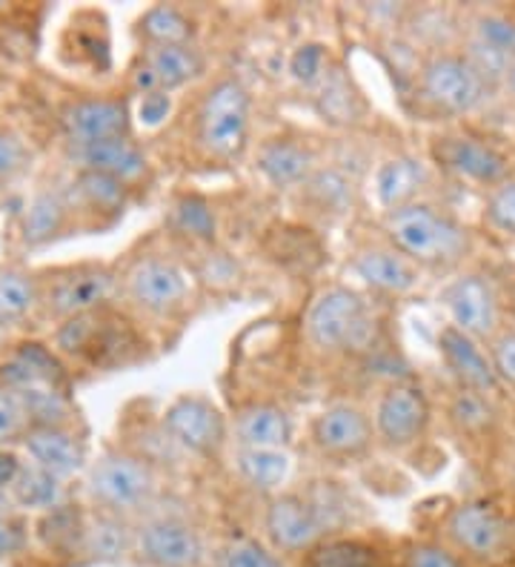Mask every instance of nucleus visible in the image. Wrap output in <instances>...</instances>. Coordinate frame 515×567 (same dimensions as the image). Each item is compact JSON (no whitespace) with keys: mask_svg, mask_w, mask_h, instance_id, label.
Masks as SVG:
<instances>
[{"mask_svg":"<svg viewBox=\"0 0 515 567\" xmlns=\"http://www.w3.org/2000/svg\"><path fill=\"white\" fill-rule=\"evenodd\" d=\"M164 433L172 444H178L186 453L204 458H218L220 450L227 447L229 427L227 415L220 413L213 399L198 393L178 395L164 410Z\"/></svg>","mask_w":515,"mask_h":567,"instance_id":"obj_9","label":"nucleus"},{"mask_svg":"<svg viewBox=\"0 0 515 567\" xmlns=\"http://www.w3.org/2000/svg\"><path fill=\"white\" fill-rule=\"evenodd\" d=\"M29 161H32V153L27 150L21 135L0 126V184L18 178L29 166Z\"/></svg>","mask_w":515,"mask_h":567,"instance_id":"obj_43","label":"nucleus"},{"mask_svg":"<svg viewBox=\"0 0 515 567\" xmlns=\"http://www.w3.org/2000/svg\"><path fill=\"white\" fill-rule=\"evenodd\" d=\"M316 153L296 138H269L258 146L255 166L275 189L303 187L318 169Z\"/></svg>","mask_w":515,"mask_h":567,"instance_id":"obj_23","label":"nucleus"},{"mask_svg":"<svg viewBox=\"0 0 515 567\" xmlns=\"http://www.w3.org/2000/svg\"><path fill=\"white\" fill-rule=\"evenodd\" d=\"M135 550L152 567H204L206 542L193 522L155 516L135 530Z\"/></svg>","mask_w":515,"mask_h":567,"instance_id":"obj_14","label":"nucleus"},{"mask_svg":"<svg viewBox=\"0 0 515 567\" xmlns=\"http://www.w3.org/2000/svg\"><path fill=\"white\" fill-rule=\"evenodd\" d=\"M433 161L455 175L459 181H467L475 187H498L509 178V158L493 144V141L470 135V132H455L444 135L433 144Z\"/></svg>","mask_w":515,"mask_h":567,"instance_id":"obj_12","label":"nucleus"},{"mask_svg":"<svg viewBox=\"0 0 515 567\" xmlns=\"http://www.w3.org/2000/svg\"><path fill=\"white\" fill-rule=\"evenodd\" d=\"M446 539L453 542L455 554L478 561H495L509 545V522L487 498H467L446 513Z\"/></svg>","mask_w":515,"mask_h":567,"instance_id":"obj_10","label":"nucleus"},{"mask_svg":"<svg viewBox=\"0 0 515 567\" xmlns=\"http://www.w3.org/2000/svg\"><path fill=\"white\" fill-rule=\"evenodd\" d=\"M137 63H144L150 75L155 78L158 92H166V95L172 90L186 86V83L198 81L206 72V58L195 43H184V47H144Z\"/></svg>","mask_w":515,"mask_h":567,"instance_id":"obj_25","label":"nucleus"},{"mask_svg":"<svg viewBox=\"0 0 515 567\" xmlns=\"http://www.w3.org/2000/svg\"><path fill=\"white\" fill-rule=\"evenodd\" d=\"M404 567H467V561L461 559L453 547L419 542V545L406 547Z\"/></svg>","mask_w":515,"mask_h":567,"instance_id":"obj_44","label":"nucleus"},{"mask_svg":"<svg viewBox=\"0 0 515 567\" xmlns=\"http://www.w3.org/2000/svg\"><path fill=\"white\" fill-rule=\"evenodd\" d=\"M372 436H375V430H372L370 415L352 402H336L323 408L309 427V439L318 453L327 458H341V462L364 456Z\"/></svg>","mask_w":515,"mask_h":567,"instance_id":"obj_15","label":"nucleus"},{"mask_svg":"<svg viewBox=\"0 0 515 567\" xmlns=\"http://www.w3.org/2000/svg\"><path fill=\"white\" fill-rule=\"evenodd\" d=\"M14 507L34 513H52L61 505H66V485L63 478L52 476L49 471L38 467V464H23L21 476L9 491Z\"/></svg>","mask_w":515,"mask_h":567,"instance_id":"obj_29","label":"nucleus"},{"mask_svg":"<svg viewBox=\"0 0 515 567\" xmlns=\"http://www.w3.org/2000/svg\"><path fill=\"white\" fill-rule=\"evenodd\" d=\"M384 236L419 270H453L473 252V233L453 213L426 202L384 213Z\"/></svg>","mask_w":515,"mask_h":567,"instance_id":"obj_1","label":"nucleus"},{"mask_svg":"<svg viewBox=\"0 0 515 567\" xmlns=\"http://www.w3.org/2000/svg\"><path fill=\"white\" fill-rule=\"evenodd\" d=\"M484 224L493 236L515 244V178L509 175L498 187L487 193L484 202Z\"/></svg>","mask_w":515,"mask_h":567,"instance_id":"obj_37","label":"nucleus"},{"mask_svg":"<svg viewBox=\"0 0 515 567\" xmlns=\"http://www.w3.org/2000/svg\"><path fill=\"white\" fill-rule=\"evenodd\" d=\"M18 399L27 413L29 430L34 427H72L75 424V404L66 390L55 384H34V388L18 390Z\"/></svg>","mask_w":515,"mask_h":567,"instance_id":"obj_30","label":"nucleus"},{"mask_svg":"<svg viewBox=\"0 0 515 567\" xmlns=\"http://www.w3.org/2000/svg\"><path fill=\"white\" fill-rule=\"evenodd\" d=\"M307 341L318 353L336 355L364 347L370 339V307L367 298L352 287H327L318 292L303 316Z\"/></svg>","mask_w":515,"mask_h":567,"instance_id":"obj_3","label":"nucleus"},{"mask_svg":"<svg viewBox=\"0 0 515 567\" xmlns=\"http://www.w3.org/2000/svg\"><path fill=\"white\" fill-rule=\"evenodd\" d=\"M137 35L144 38L146 47H184V43H193L195 21L184 9L158 3L141 14Z\"/></svg>","mask_w":515,"mask_h":567,"instance_id":"obj_31","label":"nucleus"},{"mask_svg":"<svg viewBox=\"0 0 515 567\" xmlns=\"http://www.w3.org/2000/svg\"><path fill=\"white\" fill-rule=\"evenodd\" d=\"M504 90L509 92V97H513V104H515V61L509 63L507 75H504Z\"/></svg>","mask_w":515,"mask_h":567,"instance_id":"obj_48","label":"nucleus"},{"mask_svg":"<svg viewBox=\"0 0 515 567\" xmlns=\"http://www.w3.org/2000/svg\"><path fill=\"white\" fill-rule=\"evenodd\" d=\"M487 355L493 361V370L502 381V388H515V327H502L493 339L487 341Z\"/></svg>","mask_w":515,"mask_h":567,"instance_id":"obj_42","label":"nucleus"},{"mask_svg":"<svg viewBox=\"0 0 515 567\" xmlns=\"http://www.w3.org/2000/svg\"><path fill=\"white\" fill-rule=\"evenodd\" d=\"M439 301L450 316V324L481 344H487L504 327L502 292L487 272H461L441 290Z\"/></svg>","mask_w":515,"mask_h":567,"instance_id":"obj_7","label":"nucleus"},{"mask_svg":"<svg viewBox=\"0 0 515 567\" xmlns=\"http://www.w3.org/2000/svg\"><path fill=\"white\" fill-rule=\"evenodd\" d=\"M72 218H75V207H72L66 195L55 193V189L34 193L21 218L23 244L27 247H43V244L66 236V229L72 227Z\"/></svg>","mask_w":515,"mask_h":567,"instance_id":"obj_26","label":"nucleus"},{"mask_svg":"<svg viewBox=\"0 0 515 567\" xmlns=\"http://www.w3.org/2000/svg\"><path fill=\"white\" fill-rule=\"evenodd\" d=\"M172 97L166 92H152V95L141 97V106H137V115H141V124L144 126H161L169 118Z\"/></svg>","mask_w":515,"mask_h":567,"instance_id":"obj_46","label":"nucleus"},{"mask_svg":"<svg viewBox=\"0 0 515 567\" xmlns=\"http://www.w3.org/2000/svg\"><path fill=\"white\" fill-rule=\"evenodd\" d=\"M27 547V527L14 516H0V559L21 554Z\"/></svg>","mask_w":515,"mask_h":567,"instance_id":"obj_45","label":"nucleus"},{"mask_svg":"<svg viewBox=\"0 0 515 567\" xmlns=\"http://www.w3.org/2000/svg\"><path fill=\"white\" fill-rule=\"evenodd\" d=\"M249 92L235 78H220L200 97L195 115V141L215 161H235L249 144Z\"/></svg>","mask_w":515,"mask_h":567,"instance_id":"obj_2","label":"nucleus"},{"mask_svg":"<svg viewBox=\"0 0 515 567\" xmlns=\"http://www.w3.org/2000/svg\"><path fill=\"white\" fill-rule=\"evenodd\" d=\"M296 433L292 415L275 402H253L235 413V439L238 447L287 450Z\"/></svg>","mask_w":515,"mask_h":567,"instance_id":"obj_22","label":"nucleus"},{"mask_svg":"<svg viewBox=\"0 0 515 567\" xmlns=\"http://www.w3.org/2000/svg\"><path fill=\"white\" fill-rule=\"evenodd\" d=\"M446 419H450V424L459 430L461 436H470V439L490 436V433L495 430V422H498L493 399L464 388L455 390L450 404H446Z\"/></svg>","mask_w":515,"mask_h":567,"instance_id":"obj_33","label":"nucleus"},{"mask_svg":"<svg viewBox=\"0 0 515 567\" xmlns=\"http://www.w3.org/2000/svg\"><path fill=\"white\" fill-rule=\"evenodd\" d=\"M264 530H267L272 550H281V554L312 550L327 533L316 507L303 493H278L269 498L267 513H264Z\"/></svg>","mask_w":515,"mask_h":567,"instance_id":"obj_16","label":"nucleus"},{"mask_svg":"<svg viewBox=\"0 0 515 567\" xmlns=\"http://www.w3.org/2000/svg\"><path fill=\"white\" fill-rule=\"evenodd\" d=\"M69 158L78 166V173L110 175L126 187L150 175V158L130 135L95 141V144H69Z\"/></svg>","mask_w":515,"mask_h":567,"instance_id":"obj_18","label":"nucleus"},{"mask_svg":"<svg viewBox=\"0 0 515 567\" xmlns=\"http://www.w3.org/2000/svg\"><path fill=\"white\" fill-rule=\"evenodd\" d=\"M43 281V278H41ZM117 272L106 264H78L43 281V310L58 321L97 312L115 296Z\"/></svg>","mask_w":515,"mask_h":567,"instance_id":"obj_8","label":"nucleus"},{"mask_svg":"<svg viewBox=\"0 0 515 567\" xmlns=\"http://www.w3.org/2000/svg\"><path fill=\"white\" fill-rule=\"evenodd\" d=\"M130 124V104L121 97H78L61 110V130L69 144L126 138Z\"/></svg>","mask_w":515,"mask_h":567,"instance_id":"obj_17","label":"nucleus"},{"mask_svg":"<svg viewBox=\"0 0 515 567\" xmlns=\"http://www.w3.org/2000/svg\"><path fill=\"white\" fill-rule=\"evenodd\" d=\"M352 272L381 296H410L421 284V270L390 244H367L352 252Z\"/></svg>","mask_w":515,"mask_h":567,"instance_id":"obj_19","label":"nucleus"},{"mask_svg":"<svg viewBox=\"0 0 515 567\" xmlns=\"http://www.w3.org/2000/svg\"><path fill=\"white\" fill-rule=\"evenodd\" d=\"M135 547V530H130L124 516L97 511L86 516L83 525V554H90L97 561L124 559Z\"/></svg>","mask_w":515,"mask_h":567,"instance_id":"obj_27","label":"nucleus"},{"mask_svg":"<svg viewBox=\"0 0 515 567\" xmlns=\"http://www.w3.org/2000/svg\"><path fill=\"white\" fill-rule=\"evenodd\" d=\"M430 184V166L419 155H392L375 169V195L384 213L419 202Z\"/></svg>","mask_w":515,"mask_h":567,"instance_id":"obj_24","label":"nucleus"},{"mask_svg":"<svg viewBox=\"0 0 515 567\" xmlns=\"http://www.w3.org/2000/svg\"><path fill=\"white\" fill-rule=\"evenodd\" d=\"M29 422L27 413H23V404L18 399L14 390H9L3 381H0V447L9 442H18V439L27 436Z\"/></svg>","mask_w":515,"mask_h":567,"instance_id":"obj_41","label":"nucleus"},{"mask_svg":"<svg viewBox=\"0 0 515 567\" xmlns=\"http://www.w3.org/2000/svg\"><path fill=\"white\" fill-rule=\"evenodd\" d=\"M43 307V281L27 270L0 272V327H18Z\"/></svg>","mask_w":515,"mask_h":567,"instance_id":"obj_28","label":"nucleus"},{"mask_svg":"<svg viewBox=\"0 0 515 567\" xmlns=\"http://www.w3.org/2000/svg\"><path fill=\"white\" fill-rule=\"evenodd\" d=\"M172 224H175L181 236L195 238V241H213L215 229H218L213 207L200 195H184V198H178L175 207H172Z\"/></svg>","mask_w":515,"mask_h":567,"instance_id":"obj_36","label":"nucleus"},{"mask_svg":"<svg viewBox=\"0 0 515 567\" xmlns=\"http://www.w3.org/2000/svg\"><path fill=\"white\" fill-rule=\"evenodd\" d=\"M289 75L296 78L303 86L321 83L327 75V52L321 43H303L289 58Z\"/></svg>","mask_w":515,"mask_h":567,"instance_id":"obj_40","label":"nucleus"},{"mask_svg":"<svg viewBox=\"0 0 515 567\" xmlns=\"http://www.w3.org/2000/svg\"><path fill=\"white\" fill-rule=\"evenodd\" d=\"M235 467H238L240 478H244L249 487H255V491H261V493H272L287 482L289 453L287 450L238 447Z\"/></svg>","mask_w":515,"mask_h":567,"instance_id":"obj_32","label":"nucleus"},{"mask_svg":"<svg viewBox=\"0 0 515 567\" xmlns=\"http://www.w3.org/2000/svg\"><path fill=\"white\" fill-rule=\"evenodd\" d=\"M419 97L439 115L461 118L484 106L490 86L461 52L435 49L419 66Z\"/></svg>","mask_w":515,"mask_h":567,"instance_id":"obj_5","label":"nucleus"},{"mask_svg":"<svg viewBox=\"0 0 515 567\" xmlns=\"http://www.w3.org/2000/svg\"><path fill=\"white\" fill-rule=\"evenodd\" d=\"M29 453V462L49 471L52 476H75L86 467V439L72 427H34L21 439Z\"/></svg>","mask_w":515,"mask_h":567,"instance_id":"obj_21","label":"nucleus"},{"mask_svg":"<svg viewBox=\"0 0 515 567\" xmlns=\"http://www.w3.org/2000/svg\"><path fill=\"white\" fill-rule=\"evenodd\" d=\"M213 567H284L281 559L255 539H233L218 547Z\"/></svg>","mask_w":515,"mask_h":567,"instance_id":"obj_38","label":"nucleus"},{"mask_svg":"<svg viewBox=\"0 0 515 567\" xmlns=\"http://www.w3.org/2000/svg\"><path fill=\"white\" fill-rule=\"evenodd\" d=\"M461 55L475 66L487 86L504 83L509 63L515 61V18L504 9H481L473 14V21L464 35Z\"/></svg>","mask_w":515,"mask_h":567,"instance_id":"obj_11","label":"nucleus"},{"mask_svg":"<svg viewBox=\"0 0 515 567\" xmlns=\"http://www.w3.org/2000/svg\"><path fill=\"white\" fill-rule=\"evenodd\" d=\"M23 458L9 447H0V493H9L23 471Z\"/></svg>","mask_w":515,"mask_h":567,"instance_id":"obj_47","label":"nucleus"},{"mask_svg":"<svg viewBox=\"0 0 515 567\" xmlns=\"http://www.w3.org/2000/svg\"><path fill=\"white\" fill-rule=\"evenodd\" d=\"M312 567H375L378 556L372 547L361 545V542H332V545L321 547L318 554H312Z\"/></svg>","mask_w":515,"mask_h":567,"instance_id":"obj_39","label":"nucleus"},{"mask_svg":"<svg viewBox=\"0 0 515 567\" xmlns=\"http://www.w3.org/2000/svg\"><path fill=\"white\" fill-rule=\"evenodd\" d=\"M430 427V402L424 390L412 381H392L381 393L372 415L375 436L390 450H406L419 444Z\"/></svg>","mask_w":515,"mask_h":567,"instance_id":"obj_13","label":"nucleus"},{"mask_svg":"<svg viewBox=\"0 0 515 567\" xmlns=\"http://www.w3.org/2000/svg\"><path fill=\"white\" fill-rule=\"evenodd\" d=\"M126 298L146 316L169 319L184 310L189 298V278L175 258L146 252L137 256L121 276Z\"/></svg>","mask_w":515,"mask_h":567,"instance_id":"obj_6","label":"nucleus"},{"mask_svg":"<svg viewBox=\"0 0 515 567\" xmlns=\"http://www.w3.org/2000/svg\"><path fill=\"white\" fill-rule=\"evenodd\" d=\"M86 493L97 505V511L130 516L152 505L158 493V473L146 458L126 453V450H110L86 471Z\"/></svg>","mask_w":515,"mask_h":567,"instance_id":"obj_4","label":"nucleus"},{"mask_svg":"<svg viewBox=\"0 0 515 567\" xmlns=\"http://www.w3.org/2000/svg\"><path fill=\"white\" fill-rule=\"evenodd\" d=\"M303 193L309 195V202L316 204L321 213H343V209H350L356 187L341 169L330 166V169H316L309 175L307 184H303Z\"/></svg>","mask_w":515,"mask_h":567,"instance_id":"obj_35","label":"nucleus"},{"mask_svg":"<svg viewBox=\"0 0 515 567\" xmlns=\"http://www.w3.org/2000/svg\"><path fill=\"white\" fill-rule=\"evenodd\" d=\"M439 353L446 370L459 381V388L475 390V393H484L490 399L502 390V381L495 375L487 350L481 347V341L470 339L453 324H446L439 332Z\"/></svg>","mask_w":515,"mask_h":567,"instance_id":"obj_20","label":"nucleus"},{"mask_svg":"<svg viewBox=\"0 0 515 567\" xmlns=\"http://www.w3.org/2000/svg\"><path fill=\"white\" fill-rule=\"evenodd\" d=\"M75 195L78 202L86 209H92V213L117 218V215L124 213L126 202H130V187L121 184V181L110 178V175L78 173Z\"/></svg>","mask_w":515,"mask_h":567,"instance_id":"obj_34","label":"nucleus"}]
</instances>
